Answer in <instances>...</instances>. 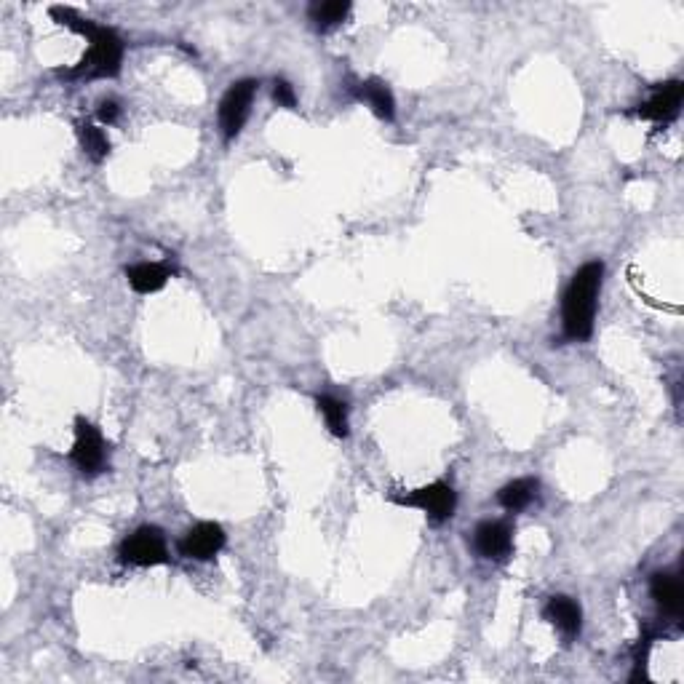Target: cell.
<instances>
[{
    "label": "cell",
    "mask_w": 684,
    "mask_h": 684,
    "mask_svg": "<svg viewBox=\"0 0 684 684\" xmlns=\"http://www.w3.org/2000/svg\"><path fill=\"white\" fill-rule=\"evenodd\" d=\"M51 17L57 19L59 25L70 27L73 33L83 35L89 41V51L83 54V59L73 70H62V78L67 81H75V78H86V81H94V78H113V75L121 73L123 62V41L118 38L115 30L102 25H94L89 19H81L73 9H62V6H54L51 9Z\"/></svg>",
    "instance_id": "1"
},
{
    "label": "cell",
    "mask_w": 684,
    "mask_h": 684,
    "mask_svg": "<svg viewBox=\"0 0 684 684\" xmlns=\"http://www.w3.org/2000/svg\"><path fill=\"white\" fill-rule=\"evenodd\" d=\"M604 262H586L583 268L572 276L562 300V326L567 340L583 342L594 334L596 300L602 292Z\"/></svg>",
    "instance_id": "2"
},
{
    "label": "cell",
    "mask_w": 684,
    "mask_h": 684,
    "mask_svg": "<svg viewBox=\"0 0 684 684\" xmlns=\"http://www.w3.org/2000/svg\"><path fill=\"white\" fill-rule=\"evenodd\" d=\"M70 460L83 476H99L107 468V444L102 433L86 417L75 420V444L70 449Z\"/></svg>",
    "instance_id": "3"
},
{
    "label": "cell",
    "mask_w": 684,
    "mask_h": 684,
    "mask_svg": "<svg viewBox=\"0 0 684 684\" xmlns=\"http://www.w3.org/2000/svg\"><path fill=\"white\" fill-rule=\"evenodd\" d=\"M123 564L131 567H155V564L169 562V546H166V535L158 527H139L121 543L118 551Z\"/></svg>",
    "instance_id": "4"
},
{
    "label": "cell",
    "mask_w": 684,
    "mask_h": 684,
    "mask_svg": "<svg viewBox=\"0 0 684 684\" xmlns=\"http://www.w3.org/2000/svg\"><path fill=\"white\" fill-rule=\"evenodd\" d=\"M393 503L407 505V508H417V511H423L428 519H433V522H447V519L455 516L457 492L452 489V484H447V481H433L428 487L415 489V492H409V495H396L393 497Z\"/></svg>",
    "instance_id": "5"
},
{
    "label": "cell",
    "mask_w": 684,
    "mask_h": 684,
    "mask_svg": "<svg viewBox=\"0 0 684 684\" xmlns=\"http://www.w3.org/2000/svg\"><path fill=\"white\" fill-rule=\"evenodd\" d=\"M254 94H257V81H252V78L236 81L225 91L220 102V126L225 139H236L241 134L246 118H249V110H252Z\"/></svg>",
    "instance_id": "6"
},
{
    "label": "cell",
    "mask_w": 684,
    "mask_h": 684,
    "mask_svg": "<svg viewBox=\"0 0 684 684\" xmlns=\"http://www.w3.org/2000/svg\"><path fill=\"white\" fill-rule=\"evenodd\" d=\"M225 543H228V535H225L220 524L201 522L182 535L180 554L188 556V559H196V562H209V559L220 554Z\"/></svg>",
    "instance_id": "7"
},
{
    "label": "cell",
    "mask_w": 684,
    "mask_h": 684,
    "mask_svg": "<svg viewBox=\"0 0 684 684\" xmlns=\"http://www.w3.org/2000/svg\"><path fill=\"white\" fill-rule=\"evenodd\" d=\"M473 551L487 562H505L513 551V530L508 522H481L473 530Z\"/></svg>",
    "instance_id": "8"
},
{
    "label": "cell",
    "mask_w": 684,
    "mask_h": 684,
    "mask_svg": "<svg viewBox=\"0 0 684 684\" xmlns=\"http://www.w3.org/2000/svg\"><path fill=\"white\" fill-rule=\"evenodd\" d=\"M684 99V83L682 81H668L660 83L658 89L652 91V97L639 105L634 110V115L644 118V121H655V123H668L674 121L679 115V107H682Z\"/></svg>",
    "instance_id": "9"
},
{
    "label": "cell",
    "mask_w": 684,
    "mask_h": 684,
    "mask_svg": "<svg viewBox=\"0 0 684 684\" xmlns=\"http://www.w3.org/2000/svg\"><path fill=\"white\" fill-rule=\"evenodd\" d=\"M543 615H546L548 623H551L564 639H575V636H580V628H583V610H580V604L575 602L572 596H551V602L546 604Z\"/></svg>",
    "instance_id": "10"
},
{
    "label": "cell",
    "mask_w": 684,
    "mask_h": 684,
    "mask_svg": "<svg viewBox=\"0 0 684 684\" xmlns=\"http://www.w3.org/2000/svg\"><path fill=\"white\" fill-rule=\"evenodd\" d=\"M650 594L663 615H668V618H679V615H682L684 588L679 575H671V572H658V575H652Z\"/></svg>",
    "instance_id": "11"
},
{
    "label": "cell",
    "mask_w": 684,
    "mask_h": 684,
    "mask_svg": "<svg viewBox=\"0 0 684 684\" xmlns=\"http://www.w3.org/2000/svg\"><path fill=\"white\" fill-rule=\"evenodd\" d=\"M174 270L163 262H139V265H131L126 268V278H129V286L137 294H153L161 292L163 286L169 284V278Z\"/></svg>",
    "instance_id": "12"
},
{
    "label": "cell",
    "mask_w": 684,
    "mask_h": 684,
    "mask_svg": "<svg viewBox=\"0 0 684 684\" xmlns=\"http://www.w3.org/2000/svg\"><path fill=\"white\" fill-rule=\"evenodd\" d=\"M356 97H359L361 102H367V105L372 107V113H375L377 118H383V121H391L393 115H396V99H393L391 89H388L383 81H377V78L359 83V86H356Z\"/></svg>",
    "instance_id": "13"
},
{
    "label": "cell",
    "mask_w": 684,
    "mask_h": 684,
    "mask_svg": "<svg viewBox=\"0 0 684 684\" xmlns=\"http://www.w3.org/2000/svg\"><path fill=\"white\" fill-rule=\"evenodd\" d=\"M538 495V481L535 479H513L497 492V503L503 505L508 513L524 511Z\"/></svg>",
    "instance_id": "14"
},
{
    "label": "cell",
    "mask_w": 684,
    "mask_h": 684,
    "mask_svg": "<svg viewBox=\"0 0 684 684\" xmlns=\"http://www.w3.org/2000/svg\"><path fill=\"white\" fill-rule=\"evenodd\" d=\"M351 14V3L348 0H324V3H313L310 6V22L318 30H332L340 22H345Z\"/></svg>",
    "instance_id": "15"
},
{
    "label": "cell",
    "mask_w": 684,
    "mask_h": 684,
    "mask_svg": "<svg viewBox=\"0 0 684 684\" xmlns=\"http://www.w3.org/2000/svg\"><path fill=\"white\" fill-rule=\"evenodd\" d=\"M316 407L318 412L324 415L326 428H329L334 436L345 439V436H348V409H345V401L334 399V396H318Z\"/></svg>",
    "instance_id": "16"
},
{
    "label": "cell",
    "mask_w": 684,
    "mask_h": 684,
    "mask_svg": "<svg viewBox=\"0 0 684 684\" xmlns=\"http://www.w3.org/2000/svg\"><path fill=\"white\" fill-rule=\"evenodd\" d=\"M78 137H81V145H83V153L89 155L91 161H105L107 155H110V139H107V134L99 126H94V123H81L78 126Z\"/></svg>",
    "instance_id": "17"
},
{
    "label": "cell",
    "mask_w": 684,
    "mask_h": 684,
    "mask_svg": "<svg viewBox=\"0 0 684 684\" xmlns=\"http://www.w3.org/2000/svg\"><path fill=\"white\" fill-rule=\"evenodd\" d=\"M273 102L284 110H297V94H294V86L284 78H276L273 81Z\"/></svg>",
    "instance_id": "18"
},
{
    "label": "cell",
    "mask_w": 684,
    "mask_h": 684,
    "mask_svg": "<svg viewBox=\"0 0 684 684\" xmlns=\"http://www.w3.org/2000/svg\"><path fill=\"white\" fill-rule=\"evenodd\" d=\"M97 118L102 126H113V123L121 118V105H118L115 99H105V102H99Z\"/></svg>",
    "instance_id": "19"
}]
</instances>
